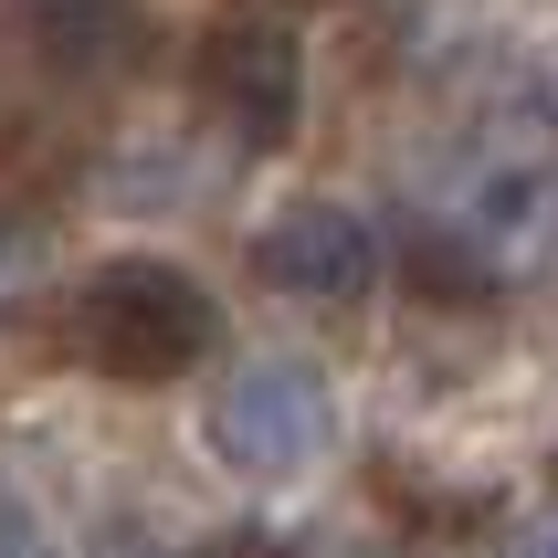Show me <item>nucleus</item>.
Here are the masks:
<instances>
[{"label":"nucleus","instance_id":"obj_1","mask_svg":"<svg viewBox=\"0 0 558 558\" xmlns=\"http://www.w3.org/2000/svg\"><path fill=\"white\" fill-rule=\"evenodd\" d=\"M53 338L74 369L117 379V390H169L221 348V295L169 253H106L95 275L63 284Z\"/></svg>","mask_w":558,"mask_h":558},{"label":"nucleus","instance_id":"obj_9","mask_svg":"<svg viewBox=\"0 0 558 558\" xmlns=\"http://www.w3.org/2000/svg\"><path fill=\"white\" fill-rule=\"evenodd\" d=\"M517 558H558V517H548V527H537V537H527Z\"/></svg>","mask_w":558,"mask_h":558},{"label":"nucleus","instance_id":"obj_2","mask_svg":"<svg viewBox=\"0 0 558 558\" xmlns=\"http://www.w3.org/2000/svg\"><path fill=\"white\" fill-rule=\"evenodd\" d=\"M442 221L485 243L496 264L537 243L558 221V117L548 106H496L453 137V169H442Z\"/></svg>","mask_w":558,"mask_h":558},{"label":"nucleus","instance_id":"obj_5","mask_svg":"<svg viewBox=\"0 0 558 558\" xmlns=\"http://www.w3.org/2000/svg\"><path fill=\"white\" fill-rule=\"evenodd\" d=\"M190 106H201L243 158L295 148V126H306V53H295V32H284L275 11L211 22L201 53H190Z\"/></svg>","mask_w":558,"mask_h":558},{"label":"nucleus","instance_id":"obj_4","mask_svg":"<svg viewBox=\"0 0 558 558\" xmlns=\"http://www.w3.org/2000/svg\"><path fill=\"white\" fill-rule=\"evenodd\" d=\"M0 43L53 95H117L158 74L169 22H158V0H0Z\"/></svg>","mask_w":558,"mask_h":558},{"label":"nucleus","instance_id":"obj_10","mask_svg":"<svg viewBox=\"0 0 558 558\" xmlns=\"http://www.w3.org/2000/svg\"><path fill=\"white\" fill-rule=\"evenodd\" d=\"M284 11H316V0H284Z\"/></svg>","mask_w":558,"mask_h":558},{"label":"nucleus","instance_id":"obj_6","mask_svg":"<svg viewBox=\"0 0 558 558\" xmlns=\"http://www.w3.org/2000/svg\"><path fill=\"white\" fill-rule=\"evenodd\" d=\"M253 275L275 295H295V306H359L379 284V232L348 201H284L253 232Z\"/></svg>","mask_w":558,"mask_h":558},{"label":"nucleus","instance_id":"obj_8","mask_svg":"<svg viewBox=\"0 0 558 558\" xmlns=\"http://www.w3.org/2000/svg\"><path fill=\"white\" fill-rule=\"evenodd\" d=\"M348 558H442L433 537H369V548H348Z\"/></svg>","mask_w":558,"mask_h":558},{"label":"nucleus","instance_id":"obj_3","mask_svg":"<svg viewBox=\"0 0 558 558\" xmlns=\"http://www.w3.org/2000/svg\"><path fill=\"white\" fill-rule=\"evenodd\" d=\"M201 442H211V464L243 474V485H295V474L338 442V390H327L316 359L264 348V359H243V369L211 390Z\"/></svg>","mask_w":558,"mask_h":558},{"label":"nucleus","instance_id":"obj_7","mask_svg":"<svg viewBox=\"0 0 558 558\" xmlns=\"http://www.w3.org/2000/svg\"><path fill=\"white\" fill-rule=\"evenodd\" d=\"M0 558H53V537L32 527V517H22L11 496H0Z\"/></svg>","mask_w":558,"mask_h":558}]
</instances>
